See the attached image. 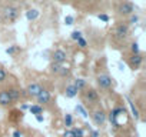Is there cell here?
Segmentation results:
<instances>
[{
	"label": "cell",
	"instance_id": "1",
	"mask_svg": "<svg viewBox=\"0 0 146 137\" xmlns=\"http://www.w3.org/2000/svg\"><path fill=\"white\" fill-rule=\"evenodd\" d=\"M19 14H20V10H19V7H16V6H6V7L3 9V17H5V20L9 22V23H13V22L19 17Z\"/></svg>",
	"mask_w": 146,
	"mask_h": 137
},
{
	"label": "cell",
	"instance_id": "2",
	"mask_svg": "<svg viewBox=\"0 0 146 137\" xmlns=\"http://www.w3.org/2000/svg\"><path fill=\"white\" fill-rule=\"evenodd\" d=\"M135 6L130 3V2H122L117 7V13L119 14H123V16H130L135 13Z\"/></svg>",
	"mask_w": 146,
	"mask_h": 137
},
{
	"label": "cell",
	"instance_id": "3",
	"mask_svg": "<svg viewBox=\"0 0 146 137\" xmlns=\"http://www.w3.org/2000/svg\"><path fill=\"white\" fill-rule=\"evenodd\" d=\"M127 34H129V27H127V24L119 23V24L116 26V29H115V37L119 39V40H123V39L127 37Z\"/></svg>",
	"mask_w": 146,
	"mask_h": 137
},
{
	"label": "cell",
	"instance_id": "4",
	"mask_svg": "<svg viewBox=\"0 0 146 137\" xmlns=\"http://www.w3.org/2000/svg\"><path fill=\"white\" fill-rule=\"evenodd\" d=\"M112 83H113V80H112V77L109 74H100V76H98V84H99L100 89L108 90V89L112 87Z\"/></svg>",
	"mask_w": 146,
	"mask_h": 137
},
{
	"label": "cell",
	"instance_id": "5",
	"mask_svg": "<svg viewBox=\"0 0 146 137\" xmlns=\"http://www.w3.org/2000/svg\"><path fill=\"white\" fill-rule=\"evenodd\" d=\"M92 119H93L96 126H103L106 121V113L103 110H95L92 114Z\"/></svg>",
	"mask_w": 146,
	"mask_h": 137
},
{
	"label": "cell",
	"instance_id": "6",
	"mask_svg": "<svg viewBox=\"0 0 146 137\" xmlns=\"http://www.w3.org/2000/svg\"><path fill=\"white\" fill-rule=\"evenodd\" d=\"M85 99H86L88 103L96 104V103L99 101V94H98V92H96L95 89H88V90L85 92Z\"/></svg>",
	"mask_w": 146,
	"mask_h": 137
},
{
	"label": "cell",
	"instance_id": "7",
	"mask_svg": "<svg viewBox=\"0 0 146 137\" xmlns=\"http://www.w3.org/2000/svg\"><path fill=\"white\" fill-rule=\"evenodd\" d=\"M42 92V86L39 83H30L26 89V94L30 97H37V94Z\"/></svg>",
	"mask_w": 146,
	"mask_h": 137
},
{
	"label": "cell",
	"instance_id": "8",
	"mask_svg": "<svg viewBox=\"0 0 146 137\" xmlns=\"http://www.w3.org/2000/svg\"><path fill=\"white\" fill-rule=\"evenodd\" d=\"M52 59H53V63H59V64H63L67 59V54L64 50H56L53 54H52Z\"/></svg>",
	"mask_w": 146,
	"mask_h": 137
},
{
	"label": "cell",
	"instance_id": "9",
	"mask_svg": "<svg viewBox=\"0 0 146 137\" xmlns=\"http://www.w3.org/2000/svg\"><path fill=\"white\" fill-rule=\"evenodd\" d=\"M142 61H143V56L139 53V54H132V57H130V60H129V63H130V67L133 68V70H137V68L140 67V64H142Z\"/></svg>",
	"mask_w": 146,
	"mask_h": 137
},
{
	"label": "cell",
	"instance_id": "10",
	"mask_svg": "<svg viewBox=\"0 0 146 137\" xmlns=\"http://www.w3.org/2000/svg\"><path fill=\"white\" fill-rule=\"evenodd\" d=\"M37 101L40 103V104H46V103H49L50 101V93L47 92V90H44V89H42V92L37 94Z\"/></svg>",
	"mask_w": 146,
	"mask_h": 137
},
{
	"label": "cell",
	"instance_id": "11",
	"mask_svg": "<svg viewBox=\"0 0 146 137\" xmlns=\"http://www.w3.org/2000/svg\"><path fill=\"white\" fill-rule=\"evenodd\" d=\"M122 113H125V109H122V107H116V109H113V110L110 111L109 119H110V121L113 123V126H117V123H116V117H117L119 114H122Z\"/></svg>",
	"mask_w": 146,
	"mask_h": 137
},
{
	"label": "cell",
	"instance_id": "12",
	"mask_svg": "<svg viewBox=\"0 0 146 137\" xmlns=\"http://www.w3.org/2000/svg\"><path fill=\"white\" fill-rule=\"evenodd\" d=\"M12 103L13 101L10 100V97L7 94V90H2V92H0V106H9Z\"/></svg>",
	"mask_w": 146,
	"mask_h": 137
},
{
	"label": "cell",
	"instance_id": "13",
	"mask_svg": "<svg viewBox=\"0 0 146 137\" xmlns=\"http://www.w3.org/2000/svg\"><path fill=\"white\" fill-rule=\"evenodd\" d=\"M78 90H76V87L73 86V84H69L66 89H64V96L67 97V99H73V97H76L78 96Z\"/></svg>",
	"mask_w": 146,
	"mask_h": 137
},
{
	"label": "cell",
	"instance_id": "14",
	"mask_svg": "<svg viewBox=\"0 0 146 137\" xmlns=\"http://www.w3.org/2000/svg\"><path fill=\"white\" fill-rule=\"evenodd\" d=\"M126 100H127V103H129V107H130V111H132V116H133V119L135 120H139L140 119V113H139V110H137V107L135 106V103L129 99V97H126Z\"/></svg>",
	"mask_w": 146,
	"mask_h": 137
},
{
	"label": "cell",
	"instance_id": "15",
	"mask_svg": "<svg viewBox=\"0 0 146 137\" xmlns=\"http://www.w3.org/2000/svg\"><path fill=\"white\" fill-rule=\"evenodd\" d=\"M7 94H9V97H10L12 101H17L20 99V90H17V89H9L7 90Z\"/></svg>",
	"mask_w": 146,
	"mask_h": 137
},
{
	"label": "cell",
	"instance_id": "16",
	"mask_svg": "<svg viewBox=\"0 0 146 137\" xmlns=\"http://www.w3.org/2000/svg\"><path fill=\"white\" fill-rule=\"evenodd\" d=\"M37 17H39V10H36V9H29V10L26 12V19H27V20L33 22V20H36Z\"/></svg>",
	"mask_w": 146,
	"mask_h": 137
},
{
	"label": "cell",
	"instance_id": "17",
	"mask_svg": "<svg viewBox=\"0 0 146 137\" xmlns=\"http://www.w3.org/2000/svg\"><path fill=\"white\" fill-rule=\"evenodd\" d=\"M86 80L85 79H76L75 80V83H73V86L76 87V90L78 92H80V90H83V89H86Z\"/></svg>",
	"mask_w": 146,
	"mask_h": 137
},
{
	"label": "cell",
	"instance_id": "18",
	"mask_svg": "<svg viewBox=\"0 0 146 137\" xmlns=\"http://www.w3.org/2000/svg\"><path fill=\"white\" fill-rule=\"evenodd\" d=\"M29 110H30V113H32V114L37 116V114H42L43 107H42V106H37V104H33V106H29Z\"/></svg>",
	"mask_w": 146,
	"mask_h": 137
},
{
	"label": "cell",
	"instance_id": "19",
	"mask_svg": "<svg viewBox=\"0 0 146 137\" xmlns=\"http://www.w3.org/2000/svg\"><path fill=\"white\" fill-rule=\"evenodd\" d=\"M76 111H78V113H79V114H80L83 119H88V117H89V114H88L86 109H85L82 104H78V106H76Z\"/></svg>",
	"mask_w": 146,
	"mask_h": 137
},
{
	"label": "cell",
	"instance_id": "20",
	"mask_svg": "<svg viewBox=\"0 0 146 137\" xmlns=\"http://www.w3.org/2000/svg\"><path fill=\"white\" fill-rule=\"evenodd\" d=\"M130 50H132V54H139V53H140L139 43H137V41H133V43L130 44Z\"/></svg>",
	"mask_w": 146,
	"mask_h": 137
},
{
	"label": "cell",
	"instance_id": "21",
	"mask_svg": "<svg viewBox=\"0 0 146 137\" xmlns=\"http://www.w3.org/2000/svg\"><path fill=\"white\" fill-rule=\"evenodd\" d=\"M73 134H75V137H85V131L80 128V127H75V128H72Z\"/></svg>",
	"mask_w": 146,
	"mask_h": 137
},
{
	"label": "cell",
	"instance_id": "22",
	"mask_svg": "<svg viewBox=\"0 0 146 137\" xmlns=\"http://www.w3.org/2000/svg\"><path fill=\"white\" fill-rule=\"evenodd\" d=\"M60 68H62V64H59V63H52V66H50L52 73H57V74H59Z\"/></svg>",
	"mask_w": 146,
	"mask_h": 137
},
{
	"label": "cell",
	"instance_id": "23",
	"mask_svg": "<svg viewBox=\"0 0 146 137\" xmlns=\"http://www.w3.org/2000/svg\"><path fill=\"white\" fill-rule=\"evenodd\" d=\"M72 124H73V117H72V114H66V116H64V126H66V127H72Z\"/></svg>",
	"mask_w": 146,
	"mask_h": 137
},
{
	"label": "cell",
	"instance_id": "24",
	"mask_svg": "<svg viewBox=\"0 0 146 137\" xmlns=\"http://www.w3.org/2000/svg\"><path fill=\"white\" fill-rule=\"evenodd\" d=\"M70 37H72V40H79V39L82 37V32H79V30H75V32H72Z\"/></svg>",
	"mask_w": 146,
	"mask_h": 137
},
{
	"label": "cell",
	"instance_id": "25",
	"mask_svg": "<svg viewBox=\"0 0 146 137\" xmlns=\"http://www.w3.org/2000/svg\"><path fill=\"white\" fill-rule=\"evenodd\" d=\"M76 41H78V46H79L80 49H85V47L88 46V41H86L83 37H80V39H79V40H76Z\"/></svg>",
	"mask_w": 146,
	"mask_h": 137
},
{
	"label": "cell",
	"instance_id": "26",
	"mask_svg": "<svg viewBox=\"0 0 146 137\" xmlns=\"http://www.w3.org/2000/svg\"><path fill=\"white\" fill-rule=\"evenodd\" d=\"M17 50H19V47H17V46H10V47H7V49H6V53H7V54H15Z\"/></svg>",
	"mask_w": 146,
	"mask_h": 137
},
{
	"label": "cell",
	"instance_id": "27",
	"mask_svg": "<svg viewBox=\"0 0 146 137\" xmlns=\"http://www.w3.org/2000/svg\"><path fill=\"white\" fill-rule=\"evenodd\" d=\"M64 23H66L67 26H72L73 23H75V17H73V16H66V17H64Z\"/></svg>",
	"mask_w": 146,
	"mask_h": 137
},
{
	"label": "cell",
	"instance_id": "28",
	"mask_svg": "<svg viewBox=\"0 0 146 137\" xmlns=\"http://www.w3.org/2000/svg\"><path fill=\"white\" fill-rule=\"evenodd\" d=\"M137 22H139V16H136V14H130L129 23H130V24H136Z\"/></svg>",
	"mask_w": 146,
	"mask_h": 137
},
{
	"label": "cell",
	"instance_id": "29",
	"mask_svg": "<svg viewBox=\"0 0 146 137\" xmlns=\"http://www.w3.org/2000/svg\"><path fill=\"white\" fill-rule=\"evenodd\" d=\"M6 77H7V74H6V72L3 70L2 67H0V83H3L5 80H6Z\"/></svg>",
	"mask_w": 146,
	"mask_h": 137
},
{
	"label": "cell",
	"instance_id": "30",
	"mask_svg": "<svg viewBox=\"0 0 146 137\" xmlns=\"http://www.w3.org/2000/svg\"><path fill=\"white\" fill-rule=\"evenodd\" d=\"M59 74H60V76H69V68H67V67H63V66H62V68H60Z\"/></svg>",
	"mask_w": 146,
	"mask_h": 137
},
{
	"label": "cell",
	"instance_id": "31",
	"mask_svg": "<svg viewBox=\"0 0 146 137\" xmlns=\"http://www.w3.org/2000/svg\"><path fill=\"white\" fill-rule=\"evenodd\" d=\"M98 17H99L102 22H105V23H108V22H109V16H108V14H99Z\"/></svg>",
	"mask_w": 146,
	"mask_h": 137
},
{
	"label": "cell",
	"instance_id": "32",
	"mask_svg": "<svg viewBox=\"0 0 146 137\" xmlns=\"http://www.w3.org/2000/svg\"><path fill=\"white\" fill-rule=\"evenodd\" d=\"M63 137H75V134H73L72 130H66V131L63 133Z\"/></svg>",
	"mask_w": 146,
	"mask_h": 137
},
{
	"label": "cell",
	"instance_id": "33",
	"mask_svg": "<svg viewBox=\"0 0 146 137\" xmlns=\"http://www.w3.org/2000/svg\"><path fill=\"white\" fill-rule=\"evenodd\" d=\"M99 134H100V133H99L98 130H92V131H90V137H99Z\"/></svg>",
	"mask_w": 146,
	"mask_h": 137
},
{
	"label": "cell",
	"instance_id": "34",
	"mask_svg": "<svg viewBox=\"0 0 146 137\" xmlns=\"http://www.w3.org/2000/svg\"><path fill=\"white\" fill-rule=\"evenodd\" d=\"M13 137H22V131L20 130H15L13 131Z\"/></svg>",
	"mask_w": 146,
	"mask_h": 137
},
{
	"label": "cell",
	"instance_id": "35",
	"mask_svg": "<svg viewBox=\"0 0 146 137\" xmlns=\"http://www.w3.org/2000/svg\"><path fill=\"white\" fill-rule=\"evenodd\" d=\"M36 120H37L39 123H42L44 119H43V116H42V114H37V116H36Z\"/></svg>",
	"mask_w": 146,
	"mask_h": 137
},
{
	"label": "cell",
	"instance_id": "36",
	"mask_svg": "<svg viewBox=\"0 0 146 137\" xmlns=\"http://www.w3.org/2000/svg\"><path fill=\"white\" fill-rule=\"evenodd\" d=\"M26 109H29V106L27 104H22V110H26Z\"/></svg>",
	"mask_w": 146,
	"mask_h": 137
}]
</instances>
